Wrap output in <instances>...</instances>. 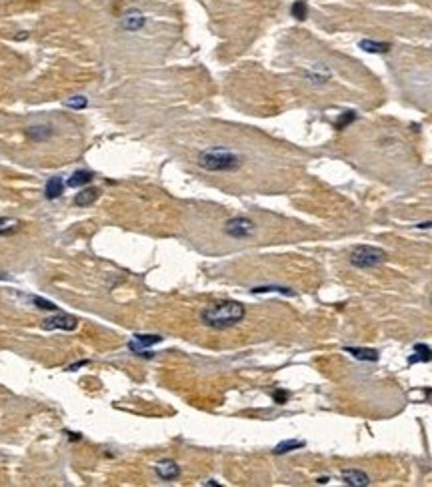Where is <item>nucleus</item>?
<instances>
[{"label":"nucleus","mask_w":432,"mask_h":487,"mask_svg":"<svg viewBox=\"0 0 432 487\" xmlns=\"http://www.w3.org/2000/svg\"><path fill=\"white\" fill-rule=\"evenodd\" d=\"M244 317H246V307L238 301H220L200 311L202 325L216 329V331L230 329L238 325Z\"/></svg>","instance_id":"obj_1"},{"label":"nucleus","mask_w":432,"mask_h":487,"mask_svg":"<svg viewBox=\"0 0 432 487\" xmlns=\"http://www.w3.org/2000/svg\"><path fill=\"white\" fill-rule=\"evenodd\" d=\"M196 163L208 173H232L242 167V157L226 146H210L198 155Z\"/></svg>","instance_id":"obj_2"},{"label":"nucleus","mask_w":432,"mask_h":487,"mask_svg":"<svg viewBox=\"0 0 432 487\" xmlns=\"http://www.w3.org/2000/svg\"><path fill=\"white\" fill-rule=\"evenodd\" d=\"M386 261V251L380 247L358 245L350 253V265L356 269H374Z\"/></svg>","instance_id":"obj_3"},{"label":"nucleus","mask_w":432,"mask_h":487,"mask_svg":"<svg viewBox=\"0 0 432 487\" xmlns=\"http://www.w3.org/2000/svg\"><path fill=\"white\" fill-rule=\"evenodd\" d=\"M254 233H256V225L248 217H232L224 223V235H228L230 239H236V241L250 239Z\"/></svg>","instance_id":"obj_4"},{"label":"nucleus","mask_w":432,"mask_h":487,"mask_svg":"<svg viewBox=\"0 0 432 487\" xmlns=\"http://www.w3.org/2000/svg\"><path fill=\"white\" fill-rule=\"evenodd\" d=\"M76 327H78V319L72 317V315H68V313H56L54 317H46L42 321V329H46V331H56V329H60V331H74Z\"/></svg>","instance_id":"obj_5"},{"label":"nucleus","mask_w":432,"mask_h":487,"mask_svg":"<svg viewBox=\"0 0 432 487\" xmlns=\"http://www.w3.org/2000/svg\"><path fill=\"white\" fill-rule=\"evenodd\" d=\"M160 341H162L160 335H134V339L128 341V349L132 353H136V355H142V357H148L150 359V357H154V353L144 351V349L150 347V345H156Z\"/></svg>","instance_id":"obj_6"},{"label":"nucleus","mask_w":432,"mask_h":487,"mask_svg":"<svg viewBox=\"0 0 432 487\" xmlns=\"http://www.w3.org/2000/svg\"><path fill=\"white\" fill-rule=\"evenodd\" d=\"M144 24H146V18H144V14H142L140 10H136V8L128 10V12L124 14V18L120 20V26L124 28L126 33H136V30H140Z\"/></svg>","instance_id":"obj_7"},{"label":"nucleus","mask_w":432,"mask_h":487,"mask_svg":"<svg viewBox=\"0 0 432 487\" xmlns=\"http://www.w3.org/2000/svg\"><path fill=\"white\" fill-rule=\"evenodd\" d=\"M154 471H156V475L162 479V481H172L180 475V467L172 461V459H162L156 463V467H154Z\"/></svg>","instance_id":"obj_8"},{"label":"nucleus","mask_w":432,"mask_h":487,"mask_svg":"<svg viewBox=\"0 0 432 487\" xmlns=\"http://www.w3.org/2000/svg\"><path fill=\"white\" fill-rule=\"evenodd\" d=\"M342 481L350 487H366L370 483V477L360 471V469H344L342 471Z\"/></svg>","instance_id":"obj_9"},{"label":"nucleus","mask_w":432,"mask_h":487,"mask_svg":"<svg viewBox=\"0 0 432 487\" xmlns=\"http://www.w3.org/2000/svg\"><path fill=\"white\" fill-rule=\"evenodd\" d=\"M62 193H64V180L60 178V176H50L46 180V187H44V197L48 201H54V199H58Z\"/></svg>","instance_id":"obj_10"},{"label":"nucleus","mask_w":432,"mask_h":487,"mask_svg":"<svg viewBox=\"0 0 432 487\" xmlns=\"http://www.w3.org/2000/svg\"><path fill=\"white\" fill-rule=\"evenodd\" d=\"M344 351L350 355V357H354V359H358V361H378V357H380V353L376 351V349H366V347H344Z\"/></svg>","instance_id":"obj_11"},{"label":"nucleus","mask_w":432,"mask_h":487,"mask_svg":"<svg viewBox=\"0 0 432 487\" xmlns=\"http://www.w3.org/2000/svg\"><path fill=\"white\" fill-rule=\"evenodd\" d=\"M26 137L30 140H34V142H44V140H48L52 137V129L48 125H34V127L26 129Z\"/></svg>","instance_id":"obj_12"},{"label":"nucleus","mask_w":432,"mask_h":487,"mask_svg":"<svg viewBox=\"0 0 432 487\" xmlns=\"http://www.w3.org/2000/svg\"><path fill=\"white\" fill-rule=\"evenodd\" d=\"M428 361H432V349L422 343L414 345V353L408 357V363L414 365V363H428Z\"/></svg>","instance_id":"obj_13"},{"label":"nucleus","mask_w":432,"mask_h":487,"mask_svg":"<svg viewBox=\"0 0 432 487\" xmlns=\"http://www.w3.org/2000/svg\"><path fill=\"white\" fill-rule=\"evenodd\" d=\"M358 46H360L364 52H370V54H384V52L390 50V44H388V42H376V40H368V38L360 40Z\"/></svg>","instance_id":"obj_14"},{"label":"nucleus","mask_w":432,"mask_h":487,"mask_svg":"<svg viewBox=\"0 0 432 487\" xmlns=\"http://www.w3.org/2000/svg\"><path fill=\"white\" fill-rule=\"evenodd\" d=\"M98 195H100L98 189H82L80 193H76L74 205H76V207H88V205H92V203L98 199Z\"/></svg>","instance_id":"obj_15"},{"label":"nucleus","mask_w":432,"mask_h":487,"mask_svg":"<svg viewBox=\"0 0 432 487\" xmlns=\"http://www.w3.org/2000/svg\"><path fill=\"white\" fill-rule=\"evenodd\" d=\"M92 178H94V174H92L90 171H76V173H72V176L68 178V182L66 185L68 187H72V189H76V187H84V185H88V182H92Z\"/></svg>","instance_id":"obj_16"},{"label":"nucleus","mask_w":432,"mask_h":487,"mask_svg":"<svg viewBox=\"0 0 432 487\" xmlns=\"http://www.w3.org/2000/svg\"><path fill=\"white\" fill-rule=\"evenodd\" d=\"M306 443L302 439H288V441H282V443H278V445L274 447V455H284V453H290V451L300 449Z\"/></svg>","instance_id":"obj_17"},{"label":"nucleus","mask_w":432,"mask_h":487,"mask_svg":"<svg viewBox=\"0 0 432 487\" xmlns=\"http://www.w3.org/2000/svg\"><path fill=\"white\" fill-rule=\"evenodd\" d=\"M20 229V223L16 219H10V217H0V237L4 235H12Z\"/></svg>","instance_id":"obj_18"},{"label":"nucleus","mask_w":432,"mask_h":487,"mask_svg":"<svg viewBox=\"0 0 432 487\" xmlns=\"http://www.w3.org/2000/svg\"><path fill=\"white\" fill-rule=\"evenodd\" d=\"M290 14L296 18V20H304L308 16V6L304 0H294L292 6H290Z\"/></svg>","instance_id":"obj_19"},{"label":"nucleus","mask_w":432,"mask_h":487,"mask_svg":"<svg viewBox=\"0 0 432 487\" xmlns=\"http://www.w3.org/2000/svg\"><path fill=\"white\" fill-rule=\"evenodd\" d=\"M282 293V295H294V291H290L288 287H278V285H264V287H254L252 293Z\"/></svg>","instance_id":"obj_20"},{"label":"nucleus","mask_w":432,"mask_h":487,"mask_svg":"<svg viewBox=\"0 0 432 487\" xmlns=\"http://www.w3.org/2000/svg\"><path fill=\"white\" fill-rule=\"evenodd\" d=\"M68 108H76V110H82V108H86L88 106V99L86 97H82V95H76V97H70V99H66V103H64Z\"/></svg>","instance_id":"obj_21"},{"label":"nucleus","mask_w":432,"mask_h":487,"mask_svg":"<svg viewBox=\"0 0 432 487\" xmlns=\"http://www.w3.org/2000/svg\"><path fill=\"white\" fill-rule=\"evenodd\" d=\"M354 118H356V112H354V110H346V112H344V114H342L340 118H338V120H336V129H338V131H342V129H346V127H348V125L352 123V120H354Z\"/></svg>","instance_id":"obj_22"},{"label":"nucleus","mask_w":432,"mask_h":487,"mask_svg":"<svg viewBox=\"0 0 432 487\" xmlns=\"http://www.w3.org/2000/svg\"><path fill=\"white\" fill-rule=\"evenodd\" d=\"M32 301L36 303V307H38V309H46V311H58V307L54 305V303H50V301H46V299H40V297H32Z\"/></svg>","instance_id":"obj_23"},{"label":"nucleus","mask_w":432,"mask_h":487,"mask_svg":"<svg viewBox=\"0 0 432 487\" xmlns=\"http://www.w3.org/2000/svg\"><path fill=\"white\" fill-rule=\"evenodd\" d=\"M272 399L278 403V405H284V403L288 401V391H284V389H274V391H272Z\"/></svg>","instance_id":"obj_24"},{"label":"nucleus","mask_w":432,"mask_h":487,"mask_svg":"<svg viewBox=\"0 0 432 487\" xmlns=\"http://www.w3.org/2000/svg\"><path fill=\"white\" fill-rule=\"evenodd\" d=\"M90 361L88 359H84V361H78V363H74V365H70V367H68V371H76L78 367H82V365H88Z\"/></svg>","instance_id":"obj_25"},{"label":"nucleus","mask_w":432,"mask_h":487,"mask_svg":"<svg viewBox=\"0 0 432 487\" xmlns=\"http://www.w3.org/2000/svg\"><path fill=\"white\" fill-rule=\"evenodd\" d=\"M418 227H420V229H430V227H432V221H428V223H420Z\"/></svg>","instance_id":"obj_26"}]
</instances>
